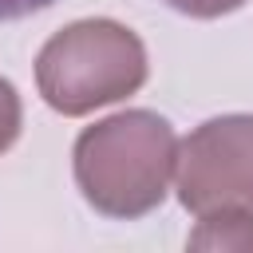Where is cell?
<instances>
[{
  "instance_id": "obj_4",
  "label": "cell",
  "mask_w": 253,
  "mask_h": 253,
  "mask_svg": "<svg viewBox=\"0 0 253 253\" xmlns=\"http://www.w3.org/2000/svg\"><path fill=\"white\" fill-rule=\"evenodd\" d=\"M190 249L249 253V249H253V213H213V217H198V229L190 233Z\"/></svg>"
},
{
  "instance_id": "obj_2",
  "label": "cell",
  "mask_w": 253,
  "mask_h": 253,
  "mask_svg": "<svg viewBox=\"0 0 253 253\" xmlns=\"http://www.w3.org/2000/svg\"><path fill=\"white\" fill-rule=\"evenodd\" d=\"M146 83V47L119 20H75L36 55L43 103L67 119L91 115L134 95Z\"/></svg>"
},
{
  "instance_id": "obj_1",
  "label": "cell",
  "mask_w": 253,
  "mask_h": 253,
  "mask_svg": "<svg viewBox=\"0 0 253 253\" xmlns=\"http://www.w3.org/2000/svg\"><path fill=\"white\" fill-rule=\"evenodd\" d=\"M178 162L174 126L154 111H119L75 138V186L107 217H142L166 202Z\"/></svg>"
},
{
  "instance_id": "obj_6",
  "label": "cell",
  "mask_w": 253,
  "mask_h": 253,
  "mask_svg": "<svg viewBox=\"0 0 253 253\" xmlns=\"http://www.w3.org/2000/svg\"><path fill=\"white\" fill-rule=\"evenodd\" d=\"M166 4L182 16H194V20H217V16H229V12L245 8L249 0H166Z\"/></svg>"
},
{
  "instance_id": "obj_3",
  "label": "cell",
  "mask_w": 253,
  "mask_h": 253,
  "mask_svg": "<svg viewBox=\"0 0 253 253\" xmlns=\"http://www.w3.org/2000/svg\"><path fill=\"white\" fill-rule=\"evenodd\" d=\"M174 178L178 202L194 217L253 213V115H221L190 130Z\"/></svg>"
},
{
  "instance_id": "obj_7",
  "label": "cell",
  "mask_w": 253,
  "mask_h": 253,
  "mask_svg": "<svg viewBox=\"0 0 253 253\" xmlns=\"http://www.w3.org/2000/svg\"><path fill=\"white\" fill-rule=\"evenodd\" d=\"M55 0H0V24L4 20H24V16H32V12H43V8H51Z\"/></svg>"
},
{
  "instance_id": "obj_5",
  "label": "cell",
  "mask_w": 253,
  "mask_h": 253,
  "mask_svg": "<svg viewBox=\"0 0 253 253\" xmlns=\"http://www.w3.org/2000/svg\"><path fill=\"white\" fill-rule=\"evenodd\" d=\"M20 123H24L20 95H16V87L0 75V154L12 150V142L20 138Z\"/></svg>"
}]
</instances>
